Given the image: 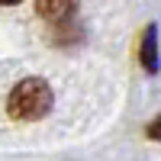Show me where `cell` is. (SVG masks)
<instances>
[{
    "mask_svg": "<svg viewBox=\"0 0 161 161\" xmlns=\"http://www.w3.org/2000/svg\"><path fill=\"white\" fill-rule=\"evenodd\" d=\"M7 110H10L13 119H39V116H45L52 110V90H48V84L39 80V77H29V80H23V84H16L13 93H10Z\"/></svg>",
    "mask_w": 161,
    "mask_h": 161,
    "instance_id": "obj_1",
    "label": "cell"
},
{
    "mask_svg": "<svg viewBox=\"0 0 161 161\" xmlns=\"http://www.w3.org/2000/svg\"><path fill=\"white\" fill-rule=\"evenodd\" d=\"M77 10V0H39V13L45 19H68Z\"/></svg>",
    "mask_w": 161,
    "mask_h": 161,
    "instance_id": "obj_2",
    "label": "cell"
},
{
    "mask_svg": "<svg viewBox=\"0 0 161 161\" xmlns=\"http://www.w3.org/2000/svg\"><path fill=\"white\" fill-rule=\"evenodd\" d=\"M142 64L148 71H155L158 68V52H155V29H148L145 32V48H142Z\"/></svg>",
    "mask_w": 161,
    "mask_h": 161,
    "instance_id": "obj_3",
    "label": "cell"
},
{
    "mask_svg": "<svg viewBox=\"0 0 161 161\" xmlns=\"http://www.w3.org/2000/svg\"><path fill=\"white\" fill-rule=\"evenodd\" d=\"M148 136L152 139H161V119H155V123L148 126Z\"/></svg>",
    "mask_w": 161,
    "mask_h": 161,
    "instance_id": "obj_4",
    "label": "cell"
},
{
    "mask_svg": "<svg viewBox=\"0 0 161 161\" xmlns=\"http://www.w3.org/2000/svg\"><path fill=\"white\" fill-rule=\"evenodd\" d=\"M0 3H19V0H0Z\"/></svg>",
    "mask_w": 161,
    "mask_h": 161,
    "instance_id": "obj_5",
    "label": "cell"
}]
</instances>
